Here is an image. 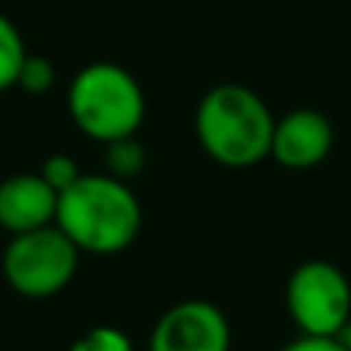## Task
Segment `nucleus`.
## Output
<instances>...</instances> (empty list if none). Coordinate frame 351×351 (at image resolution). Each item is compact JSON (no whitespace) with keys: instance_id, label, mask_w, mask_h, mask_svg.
<instances>
[{"instance_id":"6e6552de","label":"nucleus","mask_w":351,"mask_h":351,"mask_svg":"<svg viewBox=\"0 0 351 351\" xmlns=\"http://www.w3.org/2000/svg\"><path fill=\"white\" fill-rule=\"evenodd\" d=\"M59 194L43 182L40 173H16L0 182V228L22 234L56 222Z\"/></svg>"},{"instance_id":"4468645a","label":"nucleus","mask_w":351,"mask_h":351,"mask_svg":"<svg viewBox=\"0 0 351 351\" xmlns=\"http://www.w3.org/2000/svg\"><path fill=\"white\" fill-rule=\"evenodd\" d=\"M278 351H348L342 339H321V336H299Z\"/></svg>"},{"instance_id":"20e7f679","label":"nucleus","mask_w":351,"mask_h":351,"mask_svg":"<svg viewBox=\"0 0 351 351\" xmlns=\"http://www.w3.org/2000/svg\"><path fill=\"white\" fill-rule=\"evenodd\" d=\"M80 265V250L56 225L12 234L3 250V278L19 296L49 299L74 280Z\"/></svg>"},{"instance_id":"423d86ee","label":"nucleus","mask_w":351,"mask_h":351,"mask_svg":"<svg viewBox=\"0 0 351 351\" xmlns=\"http://www.w3.org/2000/svg\"><path fill=\"white\" fill-rule=\"evenodd\" d=\"M148 351H231V324L216 302L182 299L158 317Z\"/></svg>"},{"instance_id":"0eeeda50","label":"nucleus","mask_w":351,"mask_h":351,"mask_svg":"<svg viewBox=\"0 0 351 351\" xmlns=\"http://www.w3.org/2000/svg\"><path fill=\"white\" fill-rule=\"evenodd\" d=\"M333 139V123L324 111L296 108L287 111L280 121H274L268 158H274L287 170H311V167L324 164L330 158Z\"/></svg>"},{"instance_id":"2eb2a0df","label":"nucleus","mask_w":351,"mask_h":351,"mask_svg":"<svg viewBox=\"0 0 351 351\" xmlns=\"http://www.w3.org/2000/svg\"><path fill=\"white\" fill-rule=\"evenodd\" d=\"M339 339H342V346H346V348L351 351V321L346 324V330H342V336H339Z\"/></svg>"},{"instance_id":"f8f14e48","label":"nucleus","mask_w":351,"mask_h":351,"mask_svg":"<svg viewBox=\"0 0 351 351\" xmlns=\"http://www.w3.org/2000/svg\"><path fill=\"white\" fill-rule=\"evenodd\" d=\"M56 84V68L49 59H43V56H25L22 62V71H19V80L16 86L19 90H25L28 96H43V93H49Z\"/></svg>"},{"instance_id":"9d476101","label":"nucleus","mask_w":351,"mask_h":351,"mask_svg":"<svg viewBox=\"0 0 351 351\" xmlns=\"http://www.w3.org/2000/svg\"><path fill=\"white\" fill-rule=\"evenodd\" d=\"M105 167H108V176L121 182L136 179L142 170H145V148L136 136H127V139H114L105 145Z\"/></svg>"},{"instance_id":"39448f33","label":"nucleus","mask_w":351,"mask_h":351,"mask_svg":"<svg viewBox=\"0 0 351 351\" xmlns=\"http://www.w3.org/2000/svg\"><path fill=\"white\" fill-rule=\"evenodd\" d=\"M284 299L299 336L339 339L351 321V280L327 259H308L293 268Z\"/></svg>"},{"instance_id":"f257e3e1","label":"nucleus","mask_w":351,"mask_h":351,"mask_svg":"<svg viewBox=\"0 0 351 351\" xmlns=\"http://www.w3.org/2000/svg\"><path fill=\"white\" fill-rule=\"evenodd\" d=\"M56 228L90 256L123 253L142 231V204L130 182L108 173H80L59 194Z\"/></svg>"},{"instance_id":"9b49d317","label":"nucleus","mask_w":351,"mask_h":351,"mask_svg":"<svg viewBox=\"0 0 351 351\" xmlns=\"http://www.w3.org/2000/svg\"><path fill=\"white\" fill-rule=\"evenodd\" d=\"M68 351H133V339L121 327L99 324V327L86 330L84 336H77Z\"/></svg>"},{"instance_id":"ddd939ff","label":"nucleus","mask_w":351,"mask_h":351,"mask_svg":"<svg viewBox=\"0 0 351 351\" xmlns=\"http://www.w3.org/2000/svg\"><path fill=\"white\" fill-rule=\"evenodd\" d=\"M43 176V182H47L49 188H53L56 194H62L68 185H74V182L80 179V167L74 158H68V154H49L47 160L40 164V170H37Z\"/></svg>"},{"instance_id":"1a4fd4ad","label":"nucleus","mask_w":351,"mask_h":351,"mask_svg":"<svg viewBox=\"0 0 351 351\" xmlns=\"http://www.w3.org/2000/svg\"><path fill=\"white\" fill-rule=\"evenodd\" d=\"M25 56H28V49H25L22 31L16 28V22L10 16L0 12V93L16 86Z\"/></svg>"},{"instance_id":"f03ea898","label":"nucleus","mask_w":351,"mask_h":351,"mask_svg":"<svg viewBox=\"0 0 351 351\" xmlns=\"http://www.w3.org/2000/svg\"><path fill=\"white\" fill-rule=\"evenodd\" d=\"M271 108L243 84H219L204 93L194 111V133L206 158L228 170H247L268 158L274 133Z\"/></svg>"},{"instance_id":"7ed1b4c3","label":"nucleus","mask_w":351,"mask_h":351,"mask_svg":"<svg viewBox=\"0 0 351 351\" xmlns=\"http://www.w3.org/2000/svg\"><path fill=\"white\" fill-rule=\"evenodd\" d=\"M68 114L86 139L108 145L139 133L145 121V93L123 65L90 62L71 77Z\"/></svg>"}]
</instances>
